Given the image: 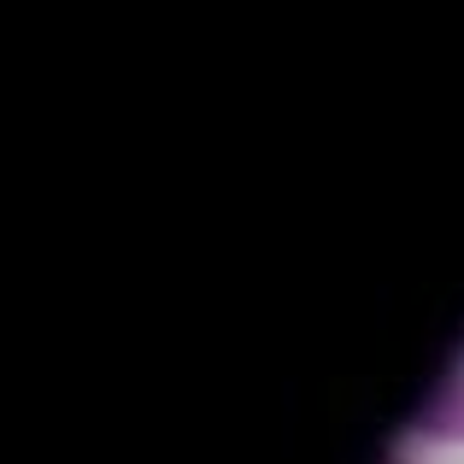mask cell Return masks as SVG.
<instances>
[{
	"label": "cell",
	"instance_id": "obj_1",
	"mask_svg": "<svg viewBox=\"0 0 464 464\" xmlns=\"http://www.w3.org/2000/svg\"><path fill=\"white\" fill-rule=\"evenodd\" d=\"M388 464H406V459H388Z\"/></svg>",
	"mask_w": 464,
	"mask_h": 464
}]
</instances>
